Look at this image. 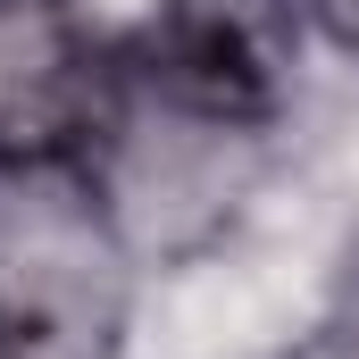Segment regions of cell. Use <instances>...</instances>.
I'll return each instance as SVG.
<instances>
[{
    "label": "cell",
    "mask_w": 359,
    "mask_h": 359,
    "mask_svg": "<svg viewBox=\"0 0 359 359\" xmlns=\"http://www.w3.org/2000/svg\"><path fill=\"white\" fill-rule=\"evenodd\" d=\"M109 134V67L59 0H0V168H59Z\"/></svg>",
    "instance_id": "3957f363"
},
{
    "label": "cell",
    "mask_w": 359,
    "mask_h": 359,
    "mask_svg": "<svg viewBox=\"0 0 359 359\" xmlns=\"http://www.w3.org/2000/svg\"><path fill=\"white\" fill-rule=\"evenodd\" d=\"M301 25L284 0H168L142 34V84L176 117L201 126H259L292 92Z\"/></svg>",
    "instance_id": "7a4b0ae2"
},
{
    "label": "cell",
    "mask_w": 359,
    "mask_h": 359,
    "mask_svg": "<svg viewBox=\"0 0 359 359\" xmlns=\"http://www.w3.org/2000/svg\"><path fill=\"white\" fill-rule=\"evenodd\" d=\"M318 359H359V292H351V309L326 326V343H318Z\"/></svg>",
    "instance_id": "5b68a950"
},
{
    "label": "cell",
    "mask_w": 359,
    "mask_h": 359,
    "mask_svg": "<svg viewBox=\"0 0 359 359\" xmlns=\"http://www.w3.org/2000/svg\"><path fill=\"white\" fill-rule=\"evenodd\" d=\"M126 268L84 201L0 217V359H117Z\"/></svg>",
    "instance_id": "6da1fadb"
},
{
    "label": "cell",
    "mask_w": 359,
    "mask_h": 359,
    "mask_svg": "<svg viewBox=\"0 0 359 359\" xmlns=\"http://www.w3.org/2000/svg\"><path fill=\"white\" fill-rule=\"evenodd\" d=\"M309 17H318V34L334 42V50H351L359 59V0H301Z\"/></svg>",
    "instance_id": "277c9868"
}]
</instances>
